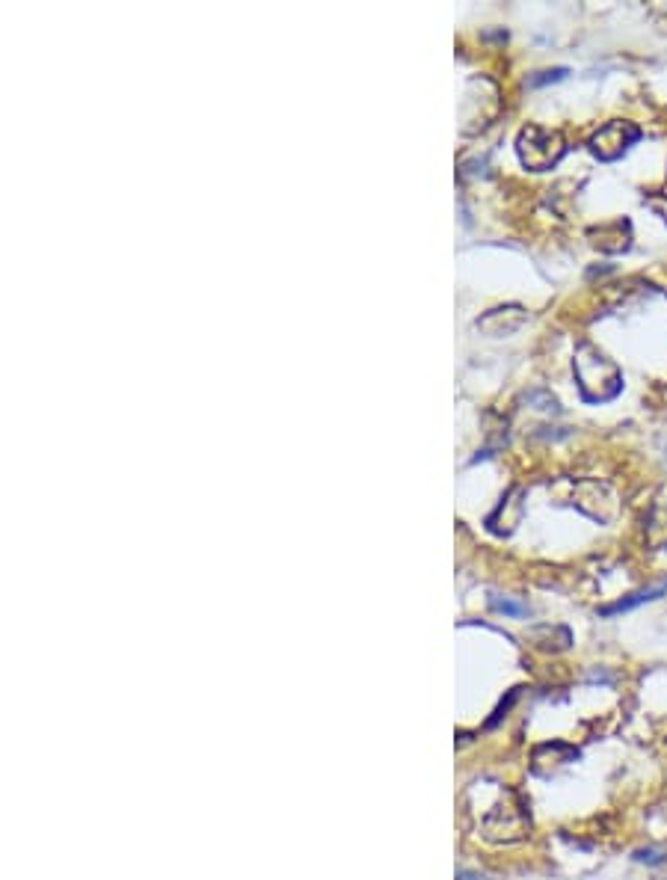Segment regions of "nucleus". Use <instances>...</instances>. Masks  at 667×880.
<instances>
[{
    "instance_id": "obj_6",
    "label": "nucleus",
    "mask_w": 667,
    "mask_h": 880,
    "mask_svg": "<svg viewBox=\"0 0 667 880\" xmlns=\"http://www.w3.org/2000/svg\"><path fill=\"white\" fill-rule=\"evenodd\" d=\"M579 759V750L573 744H564V741H546V744H537L534 747V756H531V768L534 774H552L555 768L567 765V762H576Z\"/></svg>"
},
{
    "instance_id": "obj_12",
    "label": "nucleus",
    "mask_w": 667,
    "mask_h": 880,
    "mask_svg": "<svg viewBox=\"0 0 667 880\" xmlns=\"http://www.w3.org/2000/svg\"><path fill=\"white\" fill-rule=\"evenodd\" d=\"M490 605L499 611V614H507V617H516V620H522V617H528V605L525 602H513V599H501V596H493L490 599Z\"/></svg>"
},
{
    "instance_id": "obj_2",
    "label": "nucleus",
    "mask_w": 667,
    "mask_h": 880,
    "mask_svg": "<svg viewBox=\"0 0 667 880\" xmlns=\"http://www.w3.org/2000/svg\"><path fill=\"white\" fill-rule=\"evenodd\" d=\"M516 155L531 172H546V169L558 166V160L567 155V140L561 131L543 128V125H528L516 137Z\"/></svg>"
},
{
    "instance_id": "obj_3",
    "label": "nucleus",
    "mask_w": 667,
    "mask_h": 880,
    "mask_svg": "<svg viewBox=\"0 0 667 880\" xmlns=\"http://www.w3.org/2000/svg\"><path fill=\"white\" fill-rule=\"evenodd\" d=\"M531 830V818H528V809L522 798L516 792H507L501 803H496L487 818L481 821V833L484 839L496 842V845H513V842H522Z\"/></svg>"
},
{
    "instance_id": "obj_16",
    "label": "nucleus",
    "mask_w": 667,
    "mask_h": 880,
    "mask_svg": "<svg viewBox=\"0 0 667 880\" xmlns=\"http://www.w3.org/2000/svg\"><path fill=\"white\" fill-rule=\"evenodd\" d=\"M457 880H484V878L475 875V872H457Z\"/></svg>"
},
{
    "instance_id": "obj_14",
    "label": "nucleus",
    "mask_w": 667,
    "mask_h": 880,
    "mask_svg": "<svg viewBox=\"0 0 667 880\" xmlns=\"http://www.w3.org/2000/svg\"><path fill=\"white\" fill-rule=\"evenodd\" d=\"M513 700H516V691H510V697H507V703H501L499 709H496V715H493V718L487 720V726H496V723H499V720L504 718V715H507V712H510V706H513Z\"/></svg>"
},
{
    "instance_id": "obj_5",
    "label": "nucleus",
    "mask_w": 667,
    "mask_h": 880,
    "mask_svg": "<svg viewBox=\"0 0 667 880\" xmlns=\"http://www.w3.org/2000/svg\"><path fill=\"white\" fill-rule=\"evenodd\" d=\"M573 504L596 522H611L617 516V495L608 483L599 480H579L573 489Z\"/></svg>"
},
{
    "instance_id": "obj_15",
    "label": "nucleus",
    "mask_w": 667,
    "mask_h": 880,
    "mask_svg": "<svg viewBox=\"0 0 667 880\" xmlns=\"http://www.w3.org/2000/svg\"><path fill=\"white\" fill-rule=\"evenodd\" d=\"M567 78V69H555V72H543L540 78L531 80V86H543V83H549V80H561Z\"/></svg>"
},
{
    "instance_id": "obj_9",
    "label": "nucleus",
    "mask_w": 667,
    "mask_h": 880,
    "mask_svg": "<svg viewBox=\"0 0 667 880\" xmlns=\"http://www.w3.org/2000/svg\"><path fill=\"white\" fill-rule=\"evenodd\" d=\"M590 238H593V246H599L602 252H626L629 238H632L629 220H614L608 226H599V229L590 232Z\"/></svg>"
},
{
    "instance_id": "obj_7",
    "label": "nucleus",
    "mask_w": 667,
    "mask_h": 880,
    "mask_svg": "<svg viewBox=\"0 0 667 880\" xmlns=\"http://www.w3.org/2000/svg\"><path fill=\"white\" fill-rule=\"evenodd\" d=\"M528 646L537 649V652H549V655H558L564 649H570L573 643V632L567 626H552V623H540V626H531L528 629Z\"/></svg>"
},
{
    "instance_id": "obj_13",
    "label": "nucleus",
    "mask_w": 667,
    "mask_h": 880,
    "mask_svg": "<svg viewBox=\"0 0 667 880\" xmlns=\"http://www.w3.org/2000/svg\"><path fill=\"white\" fill-rule=\"evenodd\" d=\"M635 860H638V863H653V866L665 863L662 851H653V848H650V851H638V854H635Z\"/></svg>"
},
{
    "instance_id": "obj_1",
    "label": "nucleus",
    "mask_w": 667,
    "mask_h": 880,
    "mask_svg": "<svg viewBox=\"0 0 667 880\" xmlns=\"http://www.w3.org/2000/svg\"><path fill=\"white\" fill-rule=\"evenodd\" d=\"M573 374L579 383V392L587 403H605L617 398L623 389L620 368L590 341H582L573 353Z\"/></svg>"
},
{
    "instance_id": "obj_11",
    "label": "nucleus",
    "mask_w": 667,
    "mask_h": 880,
    "mask_svg": "<svg viewBox=\"0 0 667 880\" xmlns=\"http://www.w3.org/2000/svg\"><path fill=\"white\" fill-rule=\"evenodd\" d=\"M647 543H650L653 549H665L667 546V507L665 504H659V507L650 513V519H647Z\"/></svg>"
},
{
    "instance_id": "obj_4",
    "label": "nucleus",
    "mask_w": 667,
    "mask_h": 880,
    "mask_svg": "<svg viewBox=\"0 0 667 880\" xmlns=\"http://www.w3.org/2000/svg\"><path fill=\"white\" fill-rule=\"evenodd\" d=\"M641 140V128L623 119H614L608 125H602L593 137H590V152L599 160L611 163V160L623 158L635 143Z\"/></svg>"
},
{
    "instance_id": "obj_8",
    "label": "nucleus",
    "mask_w": 667,
    "mask_h": 880,
    "mask_svg": "<svg viewBox=\"0 0 667 880\" xmlns=\"http://www.w3.org/2000/svg\"><path fill=\"white\" fill-rule=\"evenodd\" d=\"M525 320H528V312L522 306H501V309H493V312H487L484 318L478 320V329H484L493 338H501V335L516 332Z\"/></svg>"
},
{
    "instance_id": "obj_10",
    "label": "nucleus",
    "mask_w": 667,
    "mask_h": 880,
    "mask_svg": "<svg viewBox=\"0 0 667 880\" xmlns=\"http://www.w3.org/2000/svg\"><path fill=\"white\" fill-rule=\"evenodd\" d=\"M665 593H667V578H662V581H656V584H650V587H644V590H635L632 596H623V599L614 602V605H602V608H599V617H614V614L632 611V608H638V605H644V602H656V599H662Z\"/></svg>"
}]
</instances>
